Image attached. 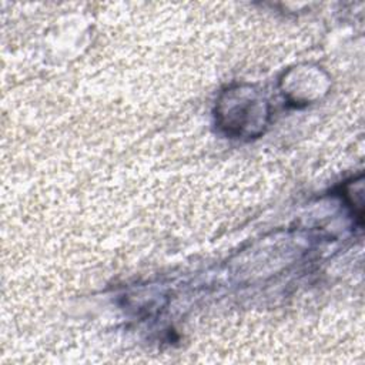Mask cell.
Returning a JSON list of instances; mask_svg holds the SVG:
<instances>
[{"instance_id": "obj_1", "label": "cell", "mask_w": 365, "mask_h": 365, "mask_svg": "<svg viewBox=\"0 0 365 365\" xmlns=\"http://www.w3.org/2000/svg\"><path fill=\"white\" fill-rule=\"evenodd\" d=\"M220 127L234 137H257L264 133L269 115L267 100L251 86H234L217 104Z\"/></svg>"}]
</instances>
